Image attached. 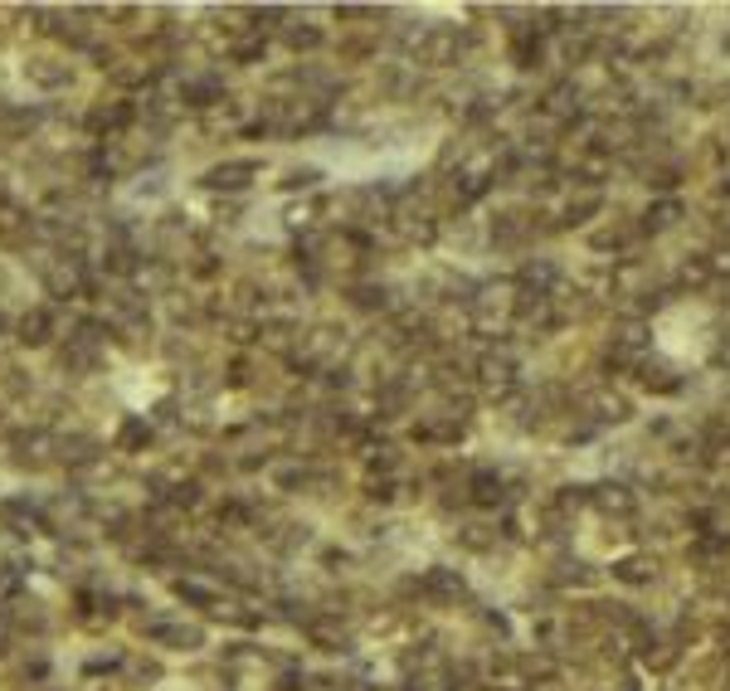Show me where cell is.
I'll list each match as a JSON object with an SVG mask.
<instances>
[{
    "mask_svg": "<svg viewBox=\"0 0 730 691\" xmlns=\"http://www.w3.org/2000/svg\"><path fill=\"white\" fill-rule=\"evenodd\" d=\"M473 380H477L482 395L511 400V390H516V361H511V351H487V356L473 365Z\"/></svg>",
    "mask_w": 730,
    "mask_h": 691,
    "instance_id": "3",
    "label": "cell"
},
{
    "mask_svg": "<svg viewBox=\"0 0 730 691\" xmlns=\"http://www.w3.org/2000/svg\"><path fill=\"white\" fill-rule=\"evenodd\" d=\"M258 176H263L258 161H219V166H210V171L200 176V185H205V190H224V195H239V190H249Z\"/></svg>",
    "mask_w": 730,
    "mask_h": 691,
    "instance_id": "5",
    "label": "cell"
},
{
    "mask_svg": "<svg viewBox=\"0 0 730 691\" xmlns=\"http://www.w3.org/2000/svg\"><path fill=\"white\" fill-rule=\"evenodd\" d=\"M25 78H30L35 88H44V93H59V88L73 83V64L54 59V54H35V59L25 64Z\"/></svg>",
    "mask_w": 730,
    "mask_h": 691,
    "instance_id": "7",
    "label": "cell"
},
{
    "mask_svg": "<svg viewBox=\"0 0 730 691\" xmlns=\"http://www.w3.org/2000/svg\"><path fill=\"white\" fill-rule=\"evenodd\" d=\"M516 302H521V288L516 283H487V288L473 292V322L482 331H507L516 322Z\"/></svg>",
    "mask_w": 730,
    "mask_h": 691,
    "instance_id": "1",
    "label": "cell"
},
{
    "mask_svg": "<svg viewBox=\"0 0 730 691\" xmlns=\"http://www.w3.org/2000/svg\"><path fill=\"white\" fill-rule=\"evenodd\" d=\"M283 44H288L292 54H302V49H322V30L307 25V20H288V25H283Z\"/></svg>",
    "mask_w": 730,
    "mask_h": 691,
    "instance_id": "18",
    "label": "cell"
},
{
    "mask_svg": "<svg viewBox=\"0 0 730 691\" xmlns=\"http://www.w3.org/2000/svg\"><path fill=\"white\" fill-rule=\"evenodd\" d=\"M604 210V190L599 185H580L570 190V200H565V224H589V219Z\"/></svg>",
    "mask_w": 730,
    "mask_h": 691,
    "instance_id": "12",
    "label": "cell"
},
{
    "mask_svg": "<svg viewBox=\"0 0 730 691\" xmlns=\"http://www.w3.org/2000/svg\"><path fill=\"white\" fill-rule=\"evenodd\" d=\"M151 78H156V64H151V59H117V64H108V83L122 88V93L146 88Z\"/></svg>",
    "mask_w": 730,
    "mask_h": 691,
    "instance_id": "11",
    "label": "cell"
},
{
    "mask_svg": "<svg viewBox=\"0 0 730 691\" xmlns=\"http://www.w3.org/2000/svg\"><path fill=\"white\" fill-rule=\"evenodd\" d=\"M0 521H5V531H15V536H39V531H49V511L30 502V497H5L0 502Z\"/></svg>",
    "mask_w": 730,
    "mask_h": 691,
    "instance_id": "6",
    "label": "cell"
},
{
    "mask_svg": "<svg viewBox=\"0 0 730 691\" xmlns=\"http://www.w3.org/2000/svg\"><path fill=\"white\" fill-rule=\"evenodd\" d=\"M589 502L604 511V516H628V511L638 507L633 487H623V482H599V487H589Z\"/></svg>",
    "mask_w": 730,
    "mask_h": 691,
    "instance_id": "10",
    "label": "cell"
},
{
    "mask_svg": "<svg viewBox=\"0 0 730 691\" xmlns=\"http://www.w3.org/2000/svg\"><path fill=\"white\" fill-rule=\"evenodd\" d=\"M682 215H687V210H682L677 195H657L653 205L643 210V234H667V229L682 224Z\"/></svg>",
    "mask_w": 730,
    "mask_h": 691,
    "instance_id": "13",
    "label": "cell"
},
{
    "mask_svg": "<svg viewBox=\"0 0 730 691\" xmlns=\"http://www.w3.org/2000/svg\"><path fill=\"white\" fill-rule=\"evenodd\" d=\"M657 575V560L653 555H628V560H619L614 565V580H623V584H648Z\"/></svg>",
    "mask_w": 730,
    "mask_h": 691,
    "instance_id": "17",
    "label": "cell"
},
{
    "mask_svg": "<svg viewBox=\"0 0 730 691\" xmlns=\"http://www.w3.org/2000/svg\"><path fill=\"white\" fill-rule=\"evenodd\" d=\"M351 307H361V312H385V307H390V288H385V283H356V288H351Z\"/></svg>",
    "mask_w": 730,
    "mask_h": 691,
    "instance_id": "19",
    "label": "cell"
},
{
    "mask_svg": "<svg viewBox=\"0 0 730 691\" xmlns=\"http://www.w3.org/2000/svg\"><path fill=\"white\" fill-rule=\"evenodd\" d=\"M638 239H643V224H604V229L589 234L594 254H628Z\"/></svg>",
    "mask_w": 730,
    "mask_h": 691,
    "instance_id": "9",
    "label": "cell"
},
{
    "mask_svg": "<svg viewBox=\"0 0 730 691\" xmlns=\"http://www.w3.org/2000/svg\"><path fill=\"white\" fill-rule=\"evenodd\" d=\"M628 414H633V404H628V395H614V390H599V395L589 400V424H628Z\"/></svg>",
    "mask_w": 730,
    "mask_h": 691,
    "instance_id": "14",
    "label": "cell"
},
{
    "mask_svg": "<svg viewBox=\"0 0 730 691\" xmlns=\"http://www.w3.org/2000/svg\"><path fill=\"white\" fill-rule=\"evenodd\" d=\"M638 380H643V390H657V395L682 390V375H677L667 361H657V356H643V365H638Z\"/></svg>",
    "mask_w": 730,
    "mask_h": 691,
    "instance_id": "15",
    "label": "cell"
},
{
    "mask_svg": "<svg viewBox=\"0 0 730 691\" xmlns=\"http://www.w3.org/2000/svg\"><path fill=\"white\" fill-rule=\"evenodd\" d=\"M151 434H156V429H151V419H146V414H127V419H122V429H117V453H137V448H146Z\"/></svg>",
    "mask_w": 730,
    "mask_h": 691,
    "instance_id": "16",
    "label": "cell"
},
{
    "mask_svg": "<svg viewBox=\"0 0 730 691\" xmlns=\"http://www.w3.org/2000/svg\"><path fill=\"white\" fill-rule=\"evenodd\" d=\"M317 181H322V166H288L283 171V190H317Z\"/></svg>",
    "mask_w": 730,
    "mask_h": 691,
    "instance_id": "21",
    "label": "cell"
},
{
    "mask_svg": "<svg viewBox=\"0 0 730 691\" xmlns=\"http://www.w3.org/2000/svg\"><path fill=\"white\" fill-rule=\"evenodd\" d=\"M146 638L171 648V653H195L205 648V628L200 623H185V619H151L146 623Z\"/></svg>",
    "mask_w": 730,
    "mask_h": 691,
    "instance_id": "4",
    "label": "cell"
},
{
    "mask_svg": "<svg viewBox=\"0 0 730 691\" xmlns=\"http://www.w3.org/2000/svg\"><path fill=\"white\" fill-rule=\"evenodd\" d=\"M0 331H5V317H0Z\"/></svg>",
    "mask_w": 730,
    "mask_h": 691,
    "instance_id": "22",
    "label": "cell"
},
{
    "mask_svg": "<svg viewBox=\"0 0 730 691\" xmlns=\"http://www.w3.org/2000/svg\"><path fill=\"white\" fill-rule=\"evenodd\" d=\"M54 336H59V322H54L49 307H30V312L15 322V341H20V346H49Z\"/></svg>",
    "mask_w": 730,
    "mask_h": 691,
    "instance_id": "8",
    "label": "cell"
},
{
    "mask_svg": "<svg viewBox=\"0 0 730 691\" xmlns=\"http://www.w3.org/2000/svg\"><path fill=\"white\" fill-rule=\"evenodd\" d=\"M39 278H44V292H49L54 302H69L78 292H88V263L54 249L49 258H39Z\"/></svg>",
    "mask_w": 730,
    "mask_h": 691,
    "instance_id": "2",
    "label": "cell"
},
{
    "mask_svg": "<svg viewBox=\"0 0 730 691\" xmlns=\"http://www.w3.org/2000/svg\"><path fill=\"white\" fill-rule=\"evenodd\" d=\"M716 273H711V263H706V254H687V263L677 268V283L682 288H706Z\"/></svg>",
    "mask_w": 730,
    "mask_h": 691,
    "instance_id": "20",
    "label": "cell"
}]
</instances>
